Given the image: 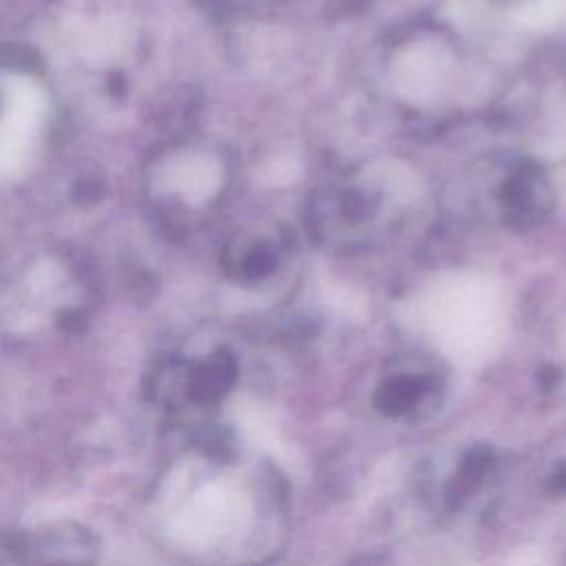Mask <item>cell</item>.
Segmentation results:
<instances>
[{
  "label": "cell",
  "mask_w": 566,
  "mask_h": 566,
  "mask_svg": "<svg viewBox=\"0 0 566 566\" xmlns=\"http://www.w3.org/2000/svg\"><path fill=\"white\" fill-rule=\"evenodd\" d=\"M2 124H0V157L2 170L15 172L24 166L42 117H44V95L27 77L4 80L2 88Z\"/></svg>",
  "instance_id": "cell-1"
},
{
  "label": "cell",
  "mask_w": 566,
  "mask_h": 566,
  "mask_svg": "<svg viewBox=\"0 0 566 566\" xmlns=\"http://www.w3.org/2000/svg\"><path fill=\"white\" fill-rule=\"evenodd\" d=\"M442 66H444V60L440 51H431V49L411 51V55L405 57L400 82L405 84V91L413 95H429L442 73Z\"/></svg>",
  "instance_id": "cell-2"
},
{
  "label": "cell",
  "mask_w": 566,
  "mask_h": 566,
  "mask_svg": "<svg viewBox=\"0 0 566 566\" xmlns=\"http://www.w3.org/2000/svg\"><path fill=\"white\" fill-rule=\"evenodd\" d=\"M517 22L528 29H553L566 22V0H533L520 7Z\"/></svg>",
  "instance_id": "cell-3"
}]
</instances>
